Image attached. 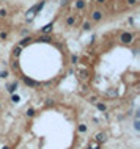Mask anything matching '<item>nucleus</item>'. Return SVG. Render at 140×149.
Here are the masks:
<instances>
[{
  "instance_id": "obj_3",
  "label": "nucleus",
  "mask_w": 140,
  "mask_h": 149,
  "mask_svg": "<svg viewBox=\"0 0 140 149\" xmlns=\"http://www.w3.org/2000/svg\"><path fill=\"white\" fill-rule=\"evenodd\" d=\"M76 22H77V17H76L74 14L68 16V17L65 19V25H68V27H73V25H76Z\"/></svg>"
},
{
  "instance_id": "obj_18",
  "label": "nucleus",
  "mask_w": 140,
  "mask_h": 149,
  "mask_svg": "<svg viewBox=\"0 0 140 149\" xmlns=\"http://www.w3.org/2000/svg\"><path fill=\"white\" fill-rule=\"evenodd\" d=\"M8 38V32L6 30H0V39H6Z\"/></svg>"
},
{
  "instance_id": "obj_12",
  "label": "nucleus",
  "mask_w": 140,
  "mask_h": 149,
  "mask_svg": "<svg viewBox=\"0 0 140 149\" xmlns=\"http://www.w3.org/2000/svg\"><path fill=\"white\" fill-rule=\"evenodd\" d=\"M24 82L28 85V86H36L38 82H35V80H32V79H27V77H24Z\"/></svg>"
},
{
  "instance_id": "obj_5",
  "label": "nucleus",
  "mask_w": 140,
  "mask_h": 149,
  "mask_svg": "<svg viewBox=\"0 0 140 149\" xmlns=\"http://www.w3.org/2000/svg\"><path fill=\"white\" fill-rule=\"evenodd\" d=\"M18 86H19V83L18 82H13V83H10V85H8V93H11V94H13V93H16V91H18Z\"/></svg>"
},
{
  "instance_id": "obj_17",
  "label": "nucleus",
  "mask_w": 140,
  "mask_h": 149,
  "mask_svg": "<svg viewBox=\"0 0 140 149\" xmlns=\"http://www.w3.org/2000/svg\"><path fill=\"white\" fill-rule=\"evenodd\" d=\"M134 130H135V132L140 130V119H139V118L134 119Z\"/></svg>"
},
{
  "instance_id": "obj_1",
  "label": "nucleus",
  "mask_w": 140,
  "mask_h": 149,
  "mask_svg": "<svg viewBox=\"0 0 140 149\" xmlns=\"http://www.w3.org/2000/svg\"><path fill=\"white\" fill-rule=\"evenodd\" d=\"M134 38H135V35L132 32H123L120 35V42H121V44H124V46H129V44H132Z\"/></svg>"
},
{
  "instance_id": "obj_8",
  "label": "nucleus",
  "mask_w": 140,
  "mask_h": 149,
  "mask_svg": "<svg viewBox=\"0 0 140 149\" xmlns=\"http://www.w3.org/2000/svg\"><path fill=\"white\" fill-rule=\"evenodd\" d=\"M95 105H96V108L99 110V112H105V110H107V105H105L104 102H96Z\"/></svg>"
},
{
  "instance_id": "obj_13",
  "label": "nucleus",
  "mask_w": 140,
  "mask_h": 149,
  "mask_svg": "<svg viewBox=\"0 0 140 149\" xmlns=\"http://www.w3.org/2000/svg\"><path fill=\"white\" fill-rule=\"evenodd\" d=\"M87 129H88L87 124H79V126H77V132H79V133H85Z\"/></svg>"
},
{
  "instance_id": "obj_7",
  "label": "nucleus",
  "mask_w": 140,
  "mask_h": 149,
  "mask_svg": "<svg viewBox=\"0 0 140 149\" xmlns=\"http://www.w3.org/2000/svg\"><path fill=\"white\" fill-rule=\"evenodd\" d=\"M82 28L85 30V32H88V30H91V28H93V22H91V20H85V22L82 24Z\"/></svg>"
},
{
  "instance_id": "obj_26",
  "label": "nucleus",
  "mask_w": 140,
  "mask_h": 149,
  "mask_svg": "<svg viewBox=\"0 0 140 149\" xmlns=\"http://www.w3.org/2000/svg\"><path fill=\"white\" fill-rule=\"evenodd\" d=\"M0 112H2V102H0Z\"/></svg>"
},
{
  "instance_id": "obj_14",
  "label": "nucleus",
  "mask_w": 140,
  "mask_h": 149,
  "mask_svg": "<svg viewBox=\"0 0 140 149\" xmlns=\"http://www.w3.org/2000/svg\"><path fill=\"white\" fill-rule=\"evenodd\" d=\"M6 16H8V10H6L5 6H0V17H2V19H5Z\"/></svg>"
},
{
  "instance_id": "obj_15",
  "label": "nucleus",
  "mask_w": 140,
  "mask_h": 149,
  "mask_svg": "<svg viewBox=\"0 0 140 149\" xmlns=\"http://www.w3.org/2000/svg\"><path fill=\"white\" fill-rule=\"evenodd\" d=\"M32 42V38L30 36H27V38H24L22 41H20V47H24V46H28Z\"/></svg>"
},
{
  "instance_id": "obj_4",
  "label": "nucleus",
  "mask_w": 140,
  "mask_h": 149,
  "mask_svg": "<svg viewBox=\"0 0 140 149\" xmlns=\"http://www.w3.org/2000/svg\"><path fill=\"white\" fill-rule=\"evenodd\" d=\"M96 141L98 143H105V141H107V133H105V132H99V133H96Z\"/></svg>"
},
{
  "instance_id": "obj_19",
  "label": "nucleus",
  "mask_w": 140,
  "mask_h": 149,
  "mask_svg": "<svg viewBox=\"0 0 140 149\" xmlns=\"http://www.w3.org/2000/svg\"><path fill=\"white\" fill-rule=\"evenodd\" d=\"M139 3V0H126V5L128 6H134V5H137Z\"/></svg>"
},
{
  "instance_id": "obj_24",
  "label": "nucleus",
  "mask_w": 140,
  "mask_h": 149,
  "mask_svg": "<svg viewBox=\"0 0 140 149\" xmlns=\"http://www.w3.org/2000/svg\"><path fill=\"white\" fill-rule=\"evenodd\" d=\"M98 3H99V5H102V3H105V0H96Z\"/></svg>"
},
{
  "instance_id": "obj_6",
  "label": "nucleus",
  "mask_w": 140,
  "mask_h": 149,
  "mask_svg": "<svg viewBox=\"0 0 140 149\" xmlns=\"http://www.w3.org/2000/svg\"><path fill=\"white\" fill-rule=\"evenodd\" d=\"M74 6H76V10H79V11H82L83 8H85V0H76V3H74Z\"/></svg>"
},
{
  "instance_id": "obj_23",
  "label": "nucleus",
  "mask_w": 140,
  "mask_h": 149,
  "mask_svg": "<svg viewBox=\"0 0 140 149\" xmlns=\"http://www.w3.org/2000/svg\"><path fill=\"white\" fill-rule=\"evenodd\" d=\"M52 104H54V100H50V99L46 100V105H52Z\"/></svg>"
},
{
  "instance_id": "obj_22",
  "label": "nucleus",
  "mask_w": 140,
  "mask_h": 149,
  "mask_svg": "<svg viewBox=\"0 0 140 149\" xmlns=\"http://www.w3.org/2000/svg\"><path fill=\"white\" fill-rule=\"evenodd\" d=\"M71 61H73V65H77V63H79V58L76 57V55H73V57H71Z\"/></svg>"
},
{
  "instance_id": "obj_16",
  "label": "nucleus",
  "mask_w": 140,
  "mask_h": 149,
  "mask_svg": "<svg viewBox=\"0 0 140 149\" xmlns=\"http://www.w3.org/2000/svg\"><path fill=\"white\" fill-rule=\"evenodd\" d=\"M88 102H90V104H96V102H99V97H98L96 94H91L90 97H88Z\"/></svg>"
},
{
  "instance_id": "obj_21",
  "label": "nucleus",
  "mask_w": 140,
  "mask_h": 149,
  "mask_svg": "<svg viewBox=\"0 0 140 149\" xmlns=\"http://www.w3.org/2000/svg\"><path fill=\"white\" fill-rule=\"evenodd\" d=\"M27 116H28V118H33V116H35V110H33V108H28V110H27Z\"/></svg>"
},
{
  "instance_id": "obj_2",
  "label": "nucleus",
  "mask_w": 140,
  "mask_h": 149,
  "mask_svg": "<svg viewBox=\"0 0 140 149\" xmlns=\"http://www.w3.org/2000/svg\"><path fill=\"white\" fill-rule=\"evenodd\" d=\"M104 17V13L101 10H95L91 13V22H99V20H102Z\"/></svg>"
},
{
  "instance_id": "obj_25",
  "label": "nucleus",
  "mask_w": 140,
  "mask_h": 149,
  "mask_svg": "<svg viewBox=\"0 0 140 149\" xmlns=\"http://www.w3.org/2000/svg\"><path fill=\"white\" fill-rule=\"evenodd\" d=\"M2 149H10V148H8V146H3V148H2Z\"/></svg>"
},
{
  "instance_id": "obj_10",
  "label": "nucleus",
  "mask_w": 140,
  "mask_h": 149,
  "mask_svg": "<svg viewBox=\"0 0 140 149\" xmlns=\"http://www.w3.org/2000/svg\"><path fill=\"white\" fill-rule=\"evenodd\" d=\"M11 102H13V104H19V102H20V96L16 94V93H13V94H11Z\"/></svg>"
},
{
  "instance_id": "obj_27",
  "label": "nucleus",
  "mask_w": 140,
  "mask_h": 149,
  "mask_svg": "<svg viewBox=\"0 0 140 149\" xmlns=\"http://www.w3.org/2000/svg\"><path fill=\"white\" fill-rule=\"evenodd\" d=\"M85 149H93V148H90V146H88V148H85Z\"/></svg>"
},
{
  "instance_id": "obj_11",
  "label": "nucleus",
  "mask_w": 140,
  "mask_h": 149,
  "mask_svg": "<svg viewBox=\"0 0 140 149\" xmlns=\"http://www.w3.org/2000/svg\"><path fill=\"white\" fill-rule=\"evenodd\" d=\"M20 52H22V47H20V46H16V47L13 49V57H19Z\"/></svg>"
},
{
  "instance_id": "obj_20",
  "label": "nucleus",
  "mask_w": 140,
  "mask_h": 149,
  "mask_svg": "<svg viewBox=\"0 0 140 149\" xmlns=\"http://www.w3.org/2000/svg\"><path fill=\"white\" fill-rule=\"evenodd\" d=\"M8 75H10V72H8L6 69H3V71H0V77H2V79H6V77H8Z\"/></svg>"
},
{
  "instance_id": "obj_9",
  "label": "nucleus",
  "mask_w": 140,
  "mask_h": 149,
  "mask_svg": "<svg viewBox=\"0 0 140 149\" xmlns=\"http://www.w3.org/2000/svg\"><path fill=\"white\" fill-rule=\"evenodd\" d=\"M52 28H54V24H47L46 27L41 28V33H49V32H52Z\"/></svg>"
}]
</instances>
